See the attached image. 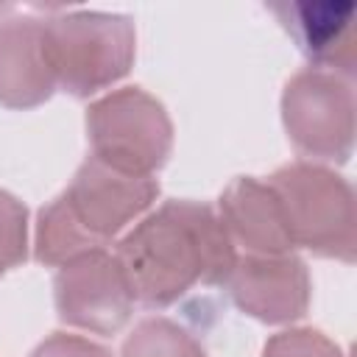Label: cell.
I'll return each instance as SVG.
<instances>
[{
	"label": "cell",
	"mask_w": 357,
	"mask_h": 357,
	"mask_svg": "<svg viewBox=\"0 0 357 357\" xmlns=\"http://www.w3.org/2000/svg\"><path fill=\"white\" fill-rule=\"evenodd\" d=\"M134 298L170 304L195 282H223L234 271L226 226L201 204L170 201L139 223L117 251Z\"/></svg>",
	"instance_id": "cell-1"
},
{
	"label": "cell",
	"mask_w": 357,
	"mask_h": 357,
	"mask_svg": "<svg viewBox=\"0 0 357 357\" xmlns=\"http://www.w3.org/2000/svg\"><path fill=\"white\" fill-rule=\"evenodd\" d=\"M156 184L151 176H134L109 167L100 159H89L73 187L39 218V245L42 262H70L89 251H103V240L117 234L134 215H139Z\"/></svg>",
	"instance_id": "cell-2"
},
{
	"label": "cell",
	"mask_w": 357,
	"mask_h": 357,
	"mask_svg": "<svg viewBox=\"0 0 357 357\" xmlns=\"http://www.w3.org/2000/svg\"><path fill=\"white\" fill-rule=\"evenodd\" d=\"M271 187L282 204L293 245L346 262L354 257V201L340 176L298 162L276 170Z\"/></svg>",
	"instance_id": "cell-3"
},
{
	"label": "cell",
	"mask_w": 357,
	"mask_h": 357,
	"mask_svg": "<svg viewBox=\"0 0 357 357\" xmlns=\"http://www.w3.org/2000/svg\"><path fill=\"white\" fill-rule=\"evenodd\" d=\"M50 70L73 95H89L120 78L134 53V33L126 17L67 14L42 22Z\"/></svg>",
	"instance_id": "cell-4"
},
{
	"label": "cell",
	"mask_w": 357,
	"mask_h": 357,
	"mask_svg": "<svg viewBox=\"0 0 357 357\" xmlns=\"http://www.w3.org/2000/svg\"><path fill=\"white\" fill-rule=\"evenodd\" d=\"M95 159L114 170L148 176L170 148V123L156 100L139 89L103 98L86 117Z\"/></svg>",
	"instance_id": "cell-5"
},
{
	"label": "cell",
	"mask_w": 357,
	"mask_h": 357,
	"mask_svg": "<svg viewBox=\"0 0 357 357\" xmlns=\"http://www.w3.org/2000/svg\"><path fill=\"white\" fill-rule=\"evenodd\" d=\"M284 126L304 153L343 162L354 139L351 86L318 70L296 75L284 92Z\"/></svg>",
	"instance_id": "cell-6"
},
{
	"label": "cell",
	"mask_w": 357,
	"mask_h": 357,
	"mask_svg": "<svg viewBox=\"0 0 357 357\" xmlns=\"http://www.w3.org/2000/svg\"><path fill=\"white\" fill-rule=\"evenodd\" d=\"M56 301L59 315L67 324L92 332H112L126 324L134 293L117 257L89 251L61 268L56 279Z\"/></svg>",
	"instance_id": "cell-7"
},
{
	"label": "cell",
	"mask_w": 357,
	"mask_h": 357,
	"mask_svg": "<svg viewBox=\"0 0 357 357\" xmlns=\"http://www.w3.org/2000/svg\"><path fill=\"white\" fill-rule=\"evenodd\" d=\"M231 276V293L237 304L262 321H293L307 310V271L293 257H251L240 268L234 265Z\"/></svg>",
	"instance_id": "cell-8"
},
{
	"label": "cell",
	"mask_w": 357,
	"mask_h": 357,
	"mask_svg": "<svg viewBox=\"0 0 357 357\" xmlns=\"http://www.w3.org/2000/svg\"><path fill=\"white\" fill-rule=\"evenodd\" d=\"M273 11L315 64L335 67L346 75L354 73V3H279Z\"/></svg>",
	"instance_id": "cell-9"
},
{
	"label": "cell",
	"mask_w": 357,
	"mask_h": 357,
	"mask_svg": "<svg viewBox=\"0 0 357 357\" xmlns=\"http://www.w3.org/2000/svg\"><path fill=\"white\" fill-rule=\"evenodd\" d=\"M56 75L45 50L39 20H11L0 28V100L8 106H33L50 98Z\"/></svg>",
	"instance_id": "cell-10"
},
{
	"label": "cell",
	"mask_w": 357,
	"mask_h": 357,
	"mask_svg": "<svg viewBox=\"0 0 357 357\" xmlns=\"http://www.w3.org/2000/svg\"><path fill=\"white\" fill-rule=\"evenodd\" d=\"M220 206H223L220 223L229 226L231 234H237L248 248L262 251L265 257H276L293 248L282 204L271 184L240 178L229 187Z\"/></svg>",
	"instance_id": "cell-11"
},
{
	"label": "cell",
	"mask_w": 357,
	"mask_h": 357,
	"mask_svg": "<svg viewBox=\"0 0 357 357\" xmlns=\"http://www.w3.org/2000/svg\"><path fill=\"white\" fill-rule=\"evenodd\" d=\"M123 357H204V351L176 324L151 318L126 340Z\"/></svg>",
	"instance_id": "cell-12"
},
{
	"label": "cell",
	"mask_w": 357,
	"mask_h": 357,
	"mask_svg": "<svg viewBox=\"0 0 357 357\" xmlns=\"http://www.w3.org/2000/svg\"><path fill=\"white\" fill-rule=\"evenodd\" d=\"M25 257V209L0 192V273Z\"/></svg>",
	"instance_id": "cell-13"
},
{
	"label": "cell",
	"mask_w": 357,
	"mask_h": 357,
	"mask_svg": "<svg viewBox=\"0 0 357 357\" xmlns=\"http://www.w3.org/2000/svg\"><path fill=\"white\" fill-rule=\"evenodd\" d=\"M265 357H343V351L321 332H282L265 346Z\"/></svg>",
	"instance_id": "cell-14"
},
{
	"label": "cell",
	"mask_w": 357,
	"mask_h": 357,
	"mask_svg": "<svg viewBox=\"0 0 357 357\" xmlns=\"http://www.w3.org/2000/svg\"><path fill=\"white\" fill-rule=\"evenodd\" d=\"M33 357H109L106 349L84 340V337H70V335H56L47 343H42Z\"/></svg>",
	"instance_id": "cell-15"
}]
</instances>
